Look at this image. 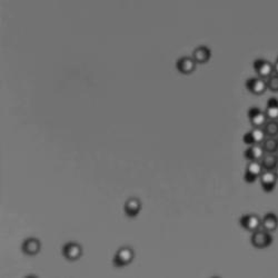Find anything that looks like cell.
Masks as SVG:
<instances>
[{"label": "cell", "instance_id": "6da1fadb", "mask_svg": "<svg viewBox=\"0 0 278 278\" xmlns=\"http://www.w3.org/2000/svg\"><path fill=\"white\" fill-rule=\"evenodd\" d=\"M250 242L257 248H266L273 243V236L270 232L264 228L259 227L256 231L251 232Z\"/></svg>", "mask_w": 278, "mask_h": 278}, {"label": "cell", "instance_id": "5bb4252c", "mask_svg": "<svg viewBox=\"0 0 278 278\" xmlns=\"http://www.w3.org/2000/svg\"><path fill=\"white\" fill-rule=\"evenodd\" d=\"M124 209H125V213L130 217H134L138 215V213L140 212L141 209V202L138 198L131 197L129 199H127L125 202V206H124Z\"/></svg>", "mask_w": 278, "mask_h": 278}, {"label": "cell", "instance_id": "5b68a950", "mask_svg": "<svg viewBox=\"0 0 278 278\" xmlns=\"http://www.w3.org/2000/svg\"><path fill=\"white\" fill-rule=\"evenodd\" d=\"M263 170H264V168L262 166L261 160H249V163L247 164L244 178L246 182L253 183L261 176Z\"/></svg>", "mask_w": 278, "mask_h": 278}, {"label": "cell", "instance_id": "7a4b0ae2", "mask_svg": "<svg viewBox=\"0 0 278 278\" xmlns=\"http://www.w3.org/2000/svg\"><path fill=\"white\" fill-rule=\"evenodd\" d=\"M134 258V251L130 247L124 246L116 251L115 257H114V265L117 267H123L133 261Z\"/></svg>", "mask_w": 278, "mask_h": 278}, {"label": "cell", "instance_id": "3957f363", "mask_svg": "<svg viewBox=\"0 0 278 278\" xmlns=\"http://www.w3.org/2000/svg\"><path fill=\"white\" fill-rule=\"evenodd\" d=\"M239 223L242 226L249 232H254L262 226V218L257 214L248 213L240 217Z\"/></svg>", "mask_w": 278, "mask_h": 278}, {"label": "cell", "instance_id": "ba28073f", "mask_svg": "<svg viewBox=\"0 0 278 278\" xmlns=\"http://www.w3.org/2000/svg\"><path fill=\"white\" fill-rule=\"evenodd\" d=\"M248 118L253 127H263L268 120L266 112L256 106L250 107L248 109Z\"/></svg>", "mask_w": 278, "mask_h": 278}, {"label": "cell", "instance_id": "277c9868", "mask_svg": "<svg viewBox=\"0 0 278 278\" xmlns=\"http://www.w3.org/2000/svg\"><path fill=\"white\" fill-rule=\"evenodd\" d=\"M254 68L256 70V73L259 77L262 78H267L270 75L274 74V65L267 59L264 58H258L254 62Z\"/></svg>", "mask_w": 278, "mask_h": 278}, {"label": "cell", "instance_id": "cb8c5ba5", "mask_svg": "<svg viewBox=\"0 0 278 278\" xmlns=\"http://www.w3.org/2000/svg\"><path fill=\"white\" fill-rule=\"evenodd\" d=\"M276 155H277V157H278V150L276 152Z\"/></svg>", "mask_w": 278, "mask_h": 278}, {"label": "cell", "instance_id": "52a82bcc", "mask_svg": "<svg viewBox=\"0 0 278 278\" xmlns=\"http://www.w3.org/2000/svg\"><path fill=\"white\" fill-rule=\"evenodd\" d=\"M246 87L255 95H261L267 89V84H266V79H264V78L259 76L250 77L246 80Z\"/></svg>", "mask_w": 278, "mask_h": 278}, {"label": "cell", "instance_id": "8fae6325", "mask_svg": "<svg viewBox=\"0 0 278 278\" xmlns=\"http://www.w3.org/2000/svg\"><path fill=\"white\" fill-rule=\"evenodd\" d=\"M176 67L182 74H191L196 68V62H195L193 57L189 56H183L180 57L177 62H176Z\"/></svg>", "mask_w": 278, "mask_h": 278}, {"label": "cell", "instance_id": "9a60e30c", "mask_svg": "<svg viewBox=\"0 0 278 278\" xmlns=\"http://www.w3.org/2000/svg\"><path fill=\"white\" fill-rule=\"evenodd\" d=\"M22 250L25 254L27 255H35L40 250V242L39 239L35 237H29L25 239V242L22 243Z\"/></svg>", "mask_w": 278, "mask_h": 278}, {"label": "cell", "instance_id": "44dd1931", "mask_svg": "<svg viewBox=\"0 0 278 278\" xmlns=\"http://www.w3.org/2000/svg\"><path fill=\"white\" fill-rule=\"evenodd\" d=\"M266 84H267V89L273 93H278V75L274 73L273 75L266 79Z\"/></svg>", "mask_w": 278, "mask_h": 278}, {"label": "cell", "instance_id": "7402d4cb", "mask_svg": "<svg viewBox=\"0 0 278 278\" xmlns=\"http://www.w3.org/2000/svg\"><path fill=\"white\" fill-rule=\"evenodd\" d=\"M273 65H274V73H275V74H277V75H278V57L276 58L275 62H274Z\"/></svg>", "mask_w": 278, "mask_h": 278}, {"label": "cell", "instance_id": "d6986e66", "mask_svg": "<svg viewBox=\"0 0 278 278\" xmlns=\"http://www.w3.org/2000/svg\"><path fill=\"white\" fill-rule=\"evenodd\" d=\"M265 130L266 136L269 137H277L278 135V120L276 119H268L263 126Z\"/></svg>", "mask_w": 278, "mask_h": 278}, {"label": "cell", "instance_id": "4fadbf2b", "mask_svg": "<svg viewBox=\"0 0 278 278\" xmlns=\"http://www.w3.org/2000/svg\"><path fill=\"white\" fill-rule=\"evenodd\" d=\"M262 227L268 232H274L278 227V217L275 213H266L262 218Z\"/></svg>", "mask_w": 278, "mask_h": 278}, {"label": "cell", "instance_id": "d4e9b609", "mask_svg": "<svg viewBox=\"0 0 278 278\" xmlns=\"http://www.w3.org/2000/svg\"><path fill=\"white\" fill-rule=\"evenodd\" d=\"M277 139H278V135H277Z\"/></svg>", "mask_w": 278, "mask_h": 278}, {"label": "cell", "instance_id": "9c48e42d", "mask_svg": "<svg viewBox=\"0 0 278 278\" xmlns=\"http://www.w3.org/2000/svg\"><path fill=\"white\" fill-rule=\"evenodd\" d=\"M259 178H261V184L263 188L266 191H270L274 189V187H275L277 182V176L275 170H267V169H264V170L262 171L261 176H259Z\"/></svg>", "mask_w": 278, "mask_h": 278}, {"label": "cell", "instance_id": "ac0fdd59", "mask_svg": "<svg viewBox=\"0 0 278 278\" xmlns=\"http://www.w3.org/2000/svg\"><path fill=\"white\" fill-rule=\"evenodd\" d=\"M266 116L268 119H276L278 120V99L275 97H272L267 100L266 105Z\"/></svg>", "mask_w": 278, "mask_h": 278}, {"label": "cell", "instance_id": "7c38bea8", "mask_svg": "<svg viewBox=\"0 0 278 278\" xmlns=\"http://www.w3.org/2000/svg\"><path fill=\"white\" fill-rule=\"evenodd\" d=\"M264 154L265 150L263 148L262 144L249 145L245 150V157L249 160H261Z\"/></svg>", "mask_w": 278, "mask_h": 278}, {"label": "cell", "instance_id": "30bf717a", "mask_svg": "<svg viewBox=\"0 0 278 278\" xmlns=\"http://www.w3.org/2000/svg\"><path fill=\"white\" fill-rule=\"evenodd\" d=\"M82 249L80 245L76 242H69L62 247V255L69 261H76L80 257Z\"/></svg>", "mask_w": 278, "mask_h": 278}, {"label": "cell", "instance_id": "2e32d148", "mask_svg": "<svg viewBox=\"0 0 278 278\" xmlns=\"http://www.w3.org/2000/svg\"><path fill=\"white\" fill-rule=\"evenodd\" d=\"M210 55H212V51H210L207 46H198L195 48L193 52V58L195 62H196V63H204L208 62Z\"/></svg>", "mask_w": 278, "mask_h": 278}, {"label": "cell", "instance_id": "603a6c76", "mask_svg": "<svg viewBox=\"0 0 278 278\" xmlns=\"http://www.w3.org/2000/svg\"><path fill=\"white\" fill-rule=\"evenodd\" d=\"M275 172H276V176H277V178H278V165H277L276 168H275Z\"/></svg>", "mask_w": 278, "mask_h": 278}, {"label": "cell", "instance_id": "ffe728a7", "mask_svg": "<svg viewBox=\"0 0 278 278\" xmlns=\"http://www.w3.org/2000/svg\"><path fill=\"white\" fill-rule=\"evenodd\" d=\"M262 146L266 153H276L278 150V139L277 137L266 136L262 142Z\"/></svg>", "mask_w": 278, "mask_h": 278}, {"label": "cell", "instance_id": "8992f818", "mask_svg": "<svg viewBox=\"0 0 278 278\" xmlns=\"http://www.w3.org/2000/svg\"><path fill=\"white\" fill-rule=\"evenodd\" d=\"M265 138L266 134L263 127H253V128L247 131L243 137L244 141L248 146L253 144H262Z\"/></svg>", "mask_w": 278, "mask_h": 278}, {"label": "cell", "instance_id": "e0dca14e", "mask_svg": "<svg viewBox=\"0 0 278 278\" xmlns=\"http://www.w3.org/2000/svg\"><path fill=\"white\" fill-rule=\"evenodd\" d=\"M261 163L264 169H267V170H275V168L278 165V157L276 155V153L265 152L264 156H263L261 159Z\"/></svg>", "mask_w": 278, "mask_h": 278}]
</instances>
